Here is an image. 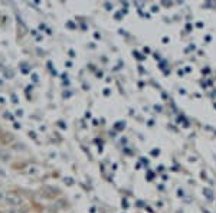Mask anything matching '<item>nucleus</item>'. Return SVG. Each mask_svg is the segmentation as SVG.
<instances>
[{"instance_id": "1", "label": "nucleus", "mask_w": 216, "mask_h": 213, "mask_svg": "<svg viewBox=\"0 0 216 213\" xmlns=\"http://www.w3.org/2000/svg\"><path fill=\"white\" fill-rule=\"evenodd\" d=\"M0 177H3V179L6 177V171H4V170H3L1 167H0Z\"/></svg>"}]
</instances>
